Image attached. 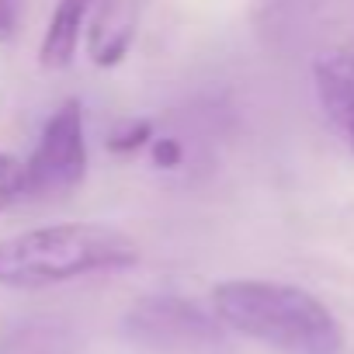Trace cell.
Wrapping results in <instances>:
<instances>
[{
  "mask_svg": "<svg viewBox=\"0 0 354 354\" xmlns=\"http://www.w3.org/2000/svg\"><path fill=\"white\" fill-rule=\"evenodd\" d=\"M212 313L226 330H236L278 354H344V330L337 316L299 285L233 278L216 285Z\"/></svg>",
  "mask_w": 354,
  "mask_h": 354,
  "instance_id": "1",
  "label": "cell"
},
{
  "mask_svg": "<svg viewBox=\"0 0 354 354\" xmlns=\"http://www.w3.org/2000/svg\"><path fill=\"white\" fill-rule=\"evenodd\" d=\"M139 264V247L115 226L59 223L0 240V285L49 288L101 271H125Z\"/></svg>",
  "mask_w": 354,
  "mask_h": 354,
  "instance_id": "2",
  "label": "cell"
},
{
  "mask_svg": "<svg viewBox=\"0 0 354 354\" xmlns=\"http://www.w3.org/2000/svg\"><path fill=\"white\" fill-rule=\"evenodd\" d=\"M122 333L142 354H223L226 326L216 313L181 295H146L132 302Z\"/></svg>",
  "mask_w": 354,
  "mask_h": 354,
  "instance_id": "3",
  "label": "cell"
},
{
  "mask_svg": "<svg viewBox=\"0 0 354 354\" xmlns=\"http://www.w3.org/2000/svg\"><path fill=\"white\" fill-rule=\"evenodd\" d=\"M87 174V129L80 101H63L21 163V198L46 202L73 192Z\"/></svg>",
  "mask_w": 354,
  "mask_h": 354,
  "instance_id": "4",
  "label": "cell"
},
{
  "mask_svg": "<svg viewBox=\"0 0 354 354\" xmlns=\"http://www.w3.org/2000/svg\"><path fill=\"white\" fill-rule=\"evenodd\" d=\"M313 84L330 129L354 153V49H326L313 63Z\"/></svg>",
  "mask_w": 354,
  "mask_h": 354,
  "instance_id": "5",
  "label": "cell"
},
{
  "mask_svg": "<svg viewBox=\"0 0 354 354\" xmlns=\"http://www.w3.org/2000/svg\"><path fill=\"white\" fill-rule=\"evenodd\" d=\"M146 0H94L87 15V56L97 66H115L129 56Z\"/></svg>",
  "mask_w": 354,
  "mask_h": 354,
  "instance_id": "6",
  "label": "cell"
},
{
  "mask_svg": "<svg viewBox=\"0 0 354 354\" xmlns=\"http://www.w3.org/2000/svg\"><path fill=\"white\" fill-rule=\"evenodd\" d=\"M0 354H80V337L66 319L28 316L4 330Z\"/></svg>",
  "mask_w": 354,
  "mask_h": 354,
  "instance_id": "7",
  "label": "cell"
},
{
  "mask_svg": "<svg viewBox=\"0 0 354 354\" xmlns=\"http://www.w3.org/2000/svg\"><path fill=\"white\" fill-rule=\"evenodd\" d=\"M91 4H94V0H59V4H56V11L49 18V28L42 35V46H39L42 66L63 70V66L73 63V56L80 49V35L87 28Z\"/></svg>",
  "mask_w": 354,
  "mask_h": 354,
  "instance_id": "8",
  "label": "cell"
},
{
  "mask_svg": "<svg viewBox=\"0 0 354 354\" xmlns=\"http://www.w3.org/2000/svg\"><path fill=\"white\" fill-rule=\"evenodd\" d=\"M146 142H153V125L142 118V122H125L122 129H115L108 139V149L111 153H136Z\"/></svg>",
  "mask_w": 354,
  "mask_h": 354,
  "instance_id": "9",
  "label": "cell"
},
{
  "mask_svg": "<svg viewBox=\"0 0 354 354\" xmlns=\"http://www.w3.org/2000/svg\"><path fill=\"white\" fill-rule=\"evenodd\" d=\"M15 202H21V160L0 153V212Z\"/></svg>",
  "mask_w": 354,
  "mask_h": 354,
  "instance_id": "10",
  "label": "cell"
},
{
  "mask_svg": "<svg viewBox=\"0 0 354 354\" xmlns=\"http://www.w3.org/2000/svg\"><path fill=\"white\" fill-rule=\"evenodd\" d=\"M181 160H185V146L177 142L174 136H160V139H153V163H156V167L174 170V167H181Z\"/></svg>",
  "mask_w": 354,
  "mask_h": 354,
  "instance_id": "11",
  "label": "cell"
},
{
  "mask_svg": "<svg viewBox=\"0 0 354 354\" xmlns=\"http://www.w3.org/2000/svg\"><path fill=\"white\" fill-rule=\"evenodd\" d=\"M21 28V0H0V46L11 42Z\"/></svg>",
  "mask_w": 354,
  "mask_h": 354,
  "instance_id": "12",
  "label": "cell"
}]
</instances>
